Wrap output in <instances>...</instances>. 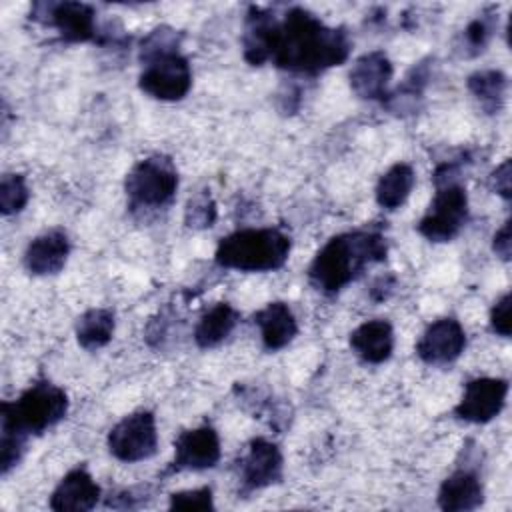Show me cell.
I'll return each instance as SVG.
<instances>
[{
    "label": "cell",
    "mask_w": 512,
    "mask_h": 512,
    "mask_svg": "<svg viewBox=\"0 0 512 512\" xmlns=\"http://www.w3.org/2000/svg\"><path fill=\"white\" fill-rule=\"evenodd\" d=\"M506 396H508V382L504 378H490V376L474 378L466 382L464 394L456 404L454 414L464 422L486 424L502 412L506 404Z\"/></svg>",
    "instance_id": "9"
},
{
    "label": "cell",
    "mask_w": 512,
    "mask_h": 512,
    "mask_svg": "<svg viewBox=\"0 0 512 512\" xmlns=\"http://www.w3.org/2000/svg\"><path fill=\"white\" fill-rule=\"evenodd\" d=\"M30 198L26 178L22 174H4L0 180V212L4 216L24 210Z\"/></svg>",
    "instance_id": "24"
},
{
    "label": "cell",
    "mask_w": 512,
    "mask_h": 512,
    "mask_svg": "<svg viewBox=\"0 0 512 512\" xmlns=\"http://www.w3.org/2000/svg\"><path fill=\"white\" fill-rule=\"evenodd\" d=\"M416 182L414 168L406 162H396L392 164L378 180L376 184V202L384 210H396L400 208Z\"/></svg>",
    "instance_id": "21"
},
{
    "label": "cell",
    "mask_w": 512,
    "mask_h": 512,
    "mask_svg": "<svg viewBox=\"0 0 512 512\" xmlns=\"http://www.w3.org/2000/svg\"><path fill=\"white\" fill-rule=\"evenodd\" d=\"M468 90L478 100L484 112L498 114L506 100L508 80L500 70H476L466 80Z\"/></svg>",
    "instance_id": "23"
},
{
    "label": "cell",
    "mask_w": 512,
    "mask_h": 512,
    "mask_svg": "<svg viewBox=\"0 0 512 512\" xmlns=\"http://www.w3.org/2000/svg\"><path fill=\"white\" fill-rule=\"evenodd\" d=\"M392 72V62L382 50L366 52L350 68V88L362 100H384Z\"/></svg>",
    "instance_id": "14"
},
{
    "label": "cell",
    "mask_w": 512,
    "mask_h": 512,
    "mask_svg": "<svg viewBox=\"0 0 512 512\" xmlns=\"http://www.w3.org/2000/svg\"><path fill=\"white\" fill-rule=\"evenodd\" d=\"M510 292H504L492 306L490 310V328L494 334L508 338L512 332V322H510Z\"/></svg>",
    "instance_id": "28"
},
{
    "label": "cell",
    "mask_w": 512,
    "mask_h": 512,
    "mask_svg": "<svg viewBox=\"0 0 512 512\" xmlns=\"http://www.w3.org/2000/svg\"><path fill=\"white\" fill-rule=\"evenodd\" d=\"M238 324V312L228 302H218L202 314L194 328V342L200 348H214L224 342Z\"/></svg>",
    "instance_id": "20"
},
{
    "label": "cell",
    "mask_w": 512,
    "mask_h": 512,
    "mask_svg": "<svg viewBox=\"0 0 512 512\" xmlns=\"http://www.w3.org/2000/svg\"><path fill=\"white\" fill-rule=\"evenodd\" d=\"M108 450L120 462H140L156 454L158 428L150 410H136L124 416L108 432Z\"/></svg>",
    "instance_id": "8"
},
{
    "label": "cell",
    "mask_w": 512,
    "mask_h": 512,
    "mask_svg": "<svg viewBox=\"0 0 512 512\" xmlns=\"http://www.w3.org/2000/svg\"><path fill=\"white\" fill-rule=\"evenodd\" d=\"M290 238L278 228H244L224 236L216 246V262L240 272H272L286 264Z\"/></svg>",
    "instance_id": "3"
},
{
    "label": "cell",
    "mask_w": 512,
    "mask_h": 512,
    "mask_svg": "<svg viewBox=\"0 0 512 512\" xmlns=\"http://www.w3.org/2000/svg\"><path fill=\"white\" fill-rule=\"evenodd\" d=\"M138 86L150 98L162 102L182 100L192 86V70L180 50L160 52L142 62Z\"/></svg>",
    "instance_id": "7"
},
{
    "label": "cell",
    "mask_w": 512,
    "mask_h": 512,
    "mask_svg": "<svg viewBox=\"0 0 512 512\" xmlns=\"http://www.w3.org/2000/svg\"><path fill=\"white\" fill-rule=\"evenodd\" d=\"M116 320L114 312L110 308H90L76 320V340L78 344L88 350H100L104 348L114 334Z\"/></svg>",
    "instance_id": "22"
},
{
    "label": "cell",
    "mask_w": 512,
    "mask_h": 512,
    "mask_svg": "<svg viewBox=\"0 0 512 512\" xmlns=\"http://www.w3.org/2000/svg\"><path fill=\"white\" fill-rule=\"evenodd\" d=\"M214 220H216V202L212 200L208 190H202L188 200L184 210V222L188 228L204 230V228H210Z\"/></svg>",
    "instance_id": "25"
},
{
    "label": "cell",
    "mask_w": 512,
    "mask_h": 512,
    "mask_svg": "<svg viewBox=\"0 0 512 512\" xmlns=\"http://www.w3.org/2000/svg\"><path fill=\"white\" fill-rule=\"evenodd\" d=\"M40 6L44 8V16L38 20L56 28L66 42L96 40L98 26L92 6L82 2H54Z\"/></svg>",
    "instance_id": "13"
},
{
    "label": "cell",
    "mask_w": 512,
    "mask_h": 512,
    "mask_svg": "<svg viewBox=\"0 0 512 512\" xmlns=\"http://www.w3.org/2000/svg\"><path fill=\"white\" fill-rule=\"evenodd\" d=\"M350 348L354 354L368 364H382L392 356L394 330L384 318L366 320L356 326L350 334Z\"/></svg>",
    "instance_id": "18"
},
{
    "label": "cell",
    "mask_w": 512,
    "mask_h": 512,
    "mask_svg": "<svg viewBox=\"0 0 512 512\" xmlns=\"http://www.w3.org/2000/svg\"><path fill=\"white\" fill-rule=\"evenodd\" d=\"M466 348V332L456 318H438L420 336L416 354L432 366H446L460 358Z\"/></svg>",
    "instance_id": "12"
},
{
    "label": "cell",
    "mask_w": 512,
    "mask_h": 512,
    "mask_svg": "<svg viewBox=\"0 0 512 512\" xmlns=\"http://www.w3.org/2000/svg\"><path fill=\"white\" fill-rule=\"evenodd\" d=\"M510 226H512V222H510V220H506V222L502 224V228H500V230H496V234H494V238H492V250H494V252H496V256H498V258H502L504 262H508V260H510V254H512Z\"/></svg>",
    "instance_id": "30"
},
{
    "label": "cell",
    "mask_w": 512,
    "mask_h": 512,
    "mask_svg": "<svg viewBox=\"0 0 512 512\" xmlns=\"http://www.w3.org/2000/svg\"><path fill=\"white\" fill-rule=\"evenodd\" d=\"M392 288H394V278H392V276H380V278L374 282L370 294L376 292V290H380V294L376 296V302H380V300H386V298H388V294L392 292Z\"/></svg>",
    "instance_id": "31"
},
{
    "label": "cell",
    "mask_w": 512,
    "mask_h": 512,
    "mask_svg": "<svg viewBox=\"0 0 512 512\" xmlns=\"http://www.w3.org/2000/svg\"><path fill=\"white\" fill-rule=\"evenodd\" d=\"M490 186L498 196H502L504 200H510V196H512V164L508 158L500 166H496V170L490 174Z\"/></svg>",
    "instance_id": "29"
},
{
    "label": "cell",
    "mask_w": 512,
    "mask_h": 512,
    "mask_svg": "<svg viewBox=\"0 0 512 512\" xmlns=\"http://www.w3.org/2000/svg\"><path fill=\"white\" fill-rule=\"evenodd\" d=\"M170 510H212L214 498L208 486L194 490H180L170 494Z\"/></svg>",
    "instance_id": "27"
},
{
    "label": "cell",
    "mask_w": 512,
    "mask_h": 512,
    "mask_svg": "<svg viewBox=\"0 0 512 512\" xmlns=\"http://www.w3.org/2000/svg\"><path fill=\"white\" fill-rule=\"evenodd\" d=\"M460 166L442 162L434 170L436 194L428 212L418 222L416 230L430 242L452 240L468 220V194L460 184Z\"/></svg>",
    "instance_id": "5"
},
{
    "label": "cell",
    "mask_w": 512,
    "mask_h": 512,
    "mask_svg": "<svg viewBox=\"0 0 512 512\" xmlns=\"http://www.w3.org/2000/svg\"><path fill=\"white\" fill-rule=\"evenodd\" d=\"M484 488L476 472L468 468L454 470L442 480L438 490V506L446 512H470L482 506Z\"/></svg>",
    "instance_id": "17"
},
{
    "label": "cell",
    "mask_w": 512,
    "mask_h": 512,
    "mask_svg": "<svg viewBox=\"0 0 512 512\" xmlns=\"http://www.w3.org/2000/svg\"><path fill=\"white\" fill-rule=\"evenodd\" d=\"M388 254L386 238L376 230H354L332 236L308 266L310 284L324 292L336 294L350 284L366 266L382 262Z\"/></svg>",
    "instance_id": "2"
},
{
    "label": "cell",
    "mask_w": 512,
    "mask_h": 512,
    "mask_svg": "<svg viewBox=\"0 0 512 512\" xmlns=\"http://www.w3.org/2000/svg\"><path fill=\"white\" fill-rule=\"evenodd\" d=\"M100 496V486L86 466H76L54 488L50 508L56 512H88L98 504Z\"/></svg>",
    "instance_id": "15"
},
{
    "label": "cell",
    "mask_w": 512,
    "mask_h": 512,
    "mask_svg": "<svg viewBox=\"0 0 512 512\" xmlns=\"http://www.w3.org/2000/svg\"><path fill=\"white\" fill-rule=\"evenodd\" d=\"M124 190L132 208H162L178 190V170L168 156H146L126 174Z\"/></svg>",
    "instance_id": "6"
},
{
    "label": "cell",
    "mask_w": 512,
    "mask_h": 512,
    "mask_svg": "<svg viewBox=\"0 0 512 512\" xmlns=\"http://www.w3.org/2000/svg\"><path fill=\"white\" fill-rule=\"evenodd\" d=\"M496 26V18L492 14H484L474 18L464 30H462V40H464V52L468 56H474L486 48V44L492 38Z\"/></svg>",
    "instance_id": "26"
},
{
    "label": "cell",
    "mask_w": 512,
    "mask_h": 512,
    "mask_svg": "<svg viewBox=\"0 0 512 512\" xmlns=\"http://www.w3.org/2000/svg\"><path fill=\"white\" fill-rule=\"evenodd\" d=\"M350 38L342 28H330L304 8H290L272 26L268 60L298 74H318L342 64L350 54Z\"/></svg>",
    "instance_id": "1"
},
{
    "label": "cell",
    "mask_w": 512,
    "mask_h": 512,
    "mask_svg": "<svg viewBox=\"0 0 512 512\" xmlns=\"http://www.w3.org/2000/svg\"><path fill=\"white\" fill-rule=\"evenodd\" d=\"M284 474L280 448L266 438H254L240 462L242 492H254L278 484Z\"/></svg>",
    "instance_id": "11"
},
{
    "label": "cell",
    "mask_w": 512,
    "mask_h": 512,
    "mask_svg": "<svg viewBox=\"0 0 512 512\" xmlns=\"http://www.w3.org/2000/svg\"><path fill=\"white\" fill-rule=\"evenodd\" d=\"M70 240L60 228L36 236L24 250V268L34 276L58 274L68 260Z\"/></svg>",
    "instance_id": "16"
},
{
    "label": "cell",
    "mask_w": 512,
    "mask_h": 512,
    "mask_svg": "<svg viewBox=\"0 0 512 512\" xmlns=\"http://www.w3.org/2000/svg\"><path fill=\"white\" fill-rule=\"evenodd\" d=\"M266 350L276 352L288 346L298 334V322L286 302H270L254 314Z\"/></svg>",
    "instance_id": "19"
},
{
    "label": "cell",
    "mask_w": 512,
    "mask_h": 512,
    "mask_svg": "<svg viewBox=\"0 0 512 512\" xmlns=\"http://www.w3.org/2000/svg\"><path fill=\"white\" fill-rule=\"evenodd\" d=\"M220 460V438L218 432L210 426H198L180 432L174 440V456L166 472L182 470H206L214 468Z\"/></svg>",
    "instance_id": "10"
},
{
    "label": "cell",
    "mask_w": 512,
    "mask_h": 512,
    "mask_svg": "<svg viewBox=\"0 0 512 512\" xmlns=\"http://www.w3.org/2000/svg\"><path fill=\"white\" fill-rule=\"evenodd\" d=\"M66 412V392L48 380H38L28 386L18 400L2 402V434H12L26 440L30 434H42L58 424Z\"/></svg>",
    "instance_id": "4"
}]
</instances>
